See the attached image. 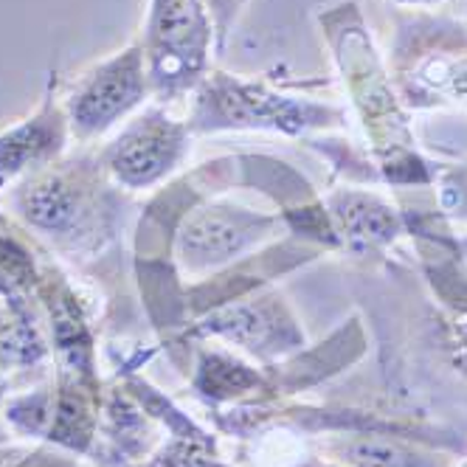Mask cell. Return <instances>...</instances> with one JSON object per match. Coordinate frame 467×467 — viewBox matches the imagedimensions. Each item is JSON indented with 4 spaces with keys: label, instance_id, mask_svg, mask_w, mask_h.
Masks as SVG:
<instances>
[{
    "label": "cell",
    "instance_id": "6da1fadb",
    "mask_svg": "<svg viewBox=\"0 0 467 467\" xmlns=\"http://www.w3.org/2000/svg\"><path fill=\"white\" fill-rule=\"evenodd\" d=\"M318 26L363 130L366 152L378 166L380 183L400 192L431 189L442 163H433L420 152L411 113L389 77L360 6L355 0L327 6L318 12Z\"/></svg>",
    "mask_w": 467,
    "mask_h": 467
},
{
    "label": "cell",
    "instance_id": "7a4b0ae2",
    "mask_svg": "<svg viewBox=\"0 0 467 467\" xmlns=\"http://www.w3.org/2000/svg\"><path fill=\"white\" fill-rule=\"evenodd\" d=\"M12 209L59 254L90 256L116 237L121 189L99 150H82L15 183Z\"/></svg>",
    "mask_w": 467,
    "mask_h": 467
},
{
    "label": "cell",
    "instance_id": "3957f363",
    "mask_svg": "<svg viewBox=\"0 0 467 467\" xmlns=\"http://www.w3.org/2000/svg\"><path fill=\"white\" fill-rule=\"evenodd\" d=\"M347 110L310 96L287 93L265 79L209 71L194 90L186 127L192 136L217 132H279L287 139H313L341 130Z\"/></svg>",
    "mask_w": 467,
    "mask_h": 467
},
{
    "label": "cell",
    "instance_id": "277c9868",
    "mask_svg": "<svg viewBox=\"0 0 467 467\" xmlns=\"http://www.w3.org/2000/svg\"><path fill=\"white\" fill-rule=\"evenodd\" d=\"M386 68L409 113L467 108V23L414 9L397 15Z\"/></svg>",
    "mask_w": 467,
    "mask_h": 467
},
{
    "label": "cell",
    "instance_id": "5b68a950",
    "mask_svg": "<svg viewBox=\"0 0 467 467\" xmlns=\"http://www.w3.org/2000/svg\"><path fill=\"white\" fill-rule=\"evenodd\" d=\"M141 46L155 102L192 96L212 71L214 51V28L203 0H150Z\"/></svg>",
    "mask_w": 467,
    "mask_h": 467
},
{
    "label": "cell",
    "instance_id": "8992f818",
    "mask_svg": "<svg viewBox=\"0 0 467 467\" xmlns=\"http://www.w3.org/2000/svg\"><path fill=\"white\" fill-rule=\"evenodd\" d=\"M186 336L220 338L240 347L259 363H274L305 349V332L279 290L251 287L200 310V318L186 327Z\"/></svg>",
    "mask_w": 467,
    "mask_h": 467
},
{
    "label": "cell",
    "instance_id": "52a82bcc",
    "mask_svg": "<svg viewBox=\"0 0 467 467\" xmlns=\"http://www.w3.org/2000/svg\"><path fill=\"white\" fill-rule=\"evenodd\" d=\"M102 383L99 378H82L59 372L57 383L40 386L28 394L12 397L6 420L26 437L46 440L48 445L68 451L74 456L93 453L102 420Z\"/></svg>",
    "mask_w": 467,
    "mask_h": 467
},
{
    "label": "cell",
    "instance_id": "ba28073f",
    "mask_svg": "<svg viewBox=\"0 0 467 467\" xmlns=\"http://www.w3.org/2000/svg\"><path fill=\"white\" fill-rule=\"evenodd\" d=\"M152 96L147 59L141 40H132L124 51L102 59L85 71L77 85L65 93L62 105L68 113L71 136L79 144H90L108 136L121 121L136 116Z\"/></svg>",
    "mask_w": 467,
    "mask_h": 467
},
{
    "label": "cell",
    "instance_id": "9c48e42d",
    "mask_svg": "<svg viewBox=\"0 0 467 467\" xmlns=\"http://www.w3.org/2000/svg\"><path fill=\"white\" fill-rule=\"evenodd\" d=\"M276 214L245 209L234 200H197L175 228V259L192 276H203L271 240Z\"/></svg>",
    "mask_w": 467,
    "mask_h": 467
},
{
    "label": "cell",
    "instance_id": "30bf717a",
    "mask_svg": "<svg viewBox=\"0 0 467 467\" xmlns=\"http://www.w3.org/2000/svg\"><path fill=\"white\" fill-rule=\"evenodd\" d=\"M192 139L186 121L170 116L163 105H150L130 116L99 155L119 189L141 192L181 170L192 150Z\"/></svg>",
    "mask_w": 467,
    "mask_h": 467
},
{
    "label": "cell",
    "instance_id": "8fae6325",
    "mask_svg": "<svg viewBox=\"0 0 467 467\" xmlns=\"http://www.w3.org/2000/svg\"><path fill=\"white\" fill-rule=\"evenodd\" d=\"M57 85L59 79L51 71L37 110L0 132V189L15 186L68 155L74 136Z\"/></svg>",
    "mask_w": 467,
    "mask_h": 467
},
{
    "label": "cell",
    "instance_id": "7c38bea8",
    "mask_svg": "<svg viewBox=\"0 0 467 467\" xmlns=\"http://www.w3.org/2000/svg\"><path fill=\"white\" fill-rule=\"evenodd\" d=\"M324 209L336 234L338 251L349 256H386V251L409 234L406 214L389 197L363 186H341L324 197Z\"/></svg>",
    "mask_w": 467,
    "mask_h": 467
},
{
    "label": "cell",
    "instance_id": "4fadbf2b",
    "mask_svg": "<svg viewBox=\"0 0 467 467\" xmlns=\"http://www.w3.org/2000/svg\"><path fill=\"white\" fill-rule=\"evenodd\" d=\"M318 456L344 467H453V451L394 431H338L316 442Z\"/></svg>",
    "mask_w": 467,
    "mask_h": 467
},
{
    "label": "cell",
    "instance_id": "5bb4252c",
    "mask_svg": "<svg viewBox=\"0 0 467 467\" xmlns=\"http://www.w3.org/2000/svg\"><path fill=\"white\" fill-rule=\"evenodd\" d=\"M192 386L203 403L220 406H243V403H268L274 397L271 375L243 363L223 349H200Z\"/></svg>",
    "mask_w": 467,
    "mask_h": 467
},
{
    "label": "cell",
    "instance_id": "9a60e30c",
    "mask_svg": "<svg viewBox=\"0 0 467 467\" xmlns=\"http://www.w3.org/2000/svg\"><path fill=\"white\" fill-rule=\"evenodd\" d=\"M99 437H105L116 464H130V462H141L152 453L158 442V431H155V420L127 391V386H116L102 400Z\"/></svg>",
    "mask_w": 467,
    "mask_h": 467
},
{
    "label": "cell",
    "instance_id": "2e32d148",
    "mask_svg": "<svg viewBox=\"0 0 467 467\" xmlns=\"http://www.w3.org/2000/svg\"><path fill=\"white\" fill-rule=\"evenodd\" d=\"M51 344L37 302H0V375L31 369L48 358Z\"/></svg>",
    "mask_w": 467,
    "mask_h": 467
},
{
    "label": "cell",
    "instance_id": "e0dca14e",
    "mask_svg": "<svg viewBox=\"0 0 467 467\" xmlns=\"http://www.w3.org/2000/svg\"><path fill=\"white\" fill-rule=\"evenodd\" d=\"M43 274L23 234L0 214V302H35Z\"/></svg>",
    "mask_w": 467,
    "mask_h": 467
},
{
    "label": "cell",
    "instance_id": "ac0fdd59",
    "mask_svg": "<svg viewBox=\"0 0 467 467\" xmlns=\"http://www.w3.org/2000/svg\"><path fill=\"white\" fill-rule=\"evenodd\" d=\"M437 192V209L448 223L467 225V161L442 163L437 181L431 186Z\"/></svg>",
    "mask_w": 467,
    "mask_h": 467
},
{
    "label": "cell",
    "instance_id": "d6986e66",
    "mask_svg": "<svg viewBox=\"0 0 467 467\" xmlns=\"http://www.w3.org/2000/svg\"><path fill=\"white\" fill-rule=\"evenodd\" d=\"M203 6L212 17V28H214V54H220V51H225L231 31L237 26L243 9L248 6V0H203Z\"/></svg>",
    "mask_w": 467,
    "mask_h": 467
},
{
    "label": "cell",
    "instance_id": "ffe728a7",
    "mask_svg": "<svg viewBox=\"0 0 467 467\" xmlns=\"http://www.w3.org/2000/svg\"><path fill=\"white\" fill-rule=\"evenodd\" d=\"M442 347L451 366L467 380V313H451L442 318Z\"/></svg>",
    "mask_w": 467,
    "mask_h": 467
},
{
    "label": "cell",
    "instance_id": "44dd1931",
    "mask_svg": "<svg viewBox=\"0 0 467 467\" xmlns=\"http://www.w3.org/2000/svg\"><path fill=\"white\" fill-rule=\"evenodd\" d=\"M394 6H400V9H414V12H428V9H433V6H440L442 0H391Z\"/></svg>",
    "mask_w": 467,
    "mask_h": 467
},
{
    "label": "cell",
    "instance_id": "7402d4cb",
    "mask_svg": "<svg viewBox=\"0 0 467 467\" xmlns=\"http://www.w3.org/2000/svg\"><path fill=\"white\" fill-rule=\"evenodd\" d=\"M298 467H344V464L332 462V459H324V456H307Z\"/></svg>",
    "mask_w": 467,
    "mask_h": 467
},
{
    "label": "cell",
    "instance_id": "603a6c76",
    "mask_svg": "<svg viewBox=\"0 0 467 467\" xmlns=\"http://www.w3.org/2000/svg\"><path fill=\"white\" fill-rule=\"evenodd\" d=\"M6 391H9V380L0 375V409L6 406Z\"/></svg>",
    "mask_w": 467,
    "mask_h": 467
},
{
    "label": "cell",
    "instance_id": "cb8c5ba5",
    "mask_svg": "<svg viewBox=\"0 0 467 467\" xmlns=\"http://www.w3.org/2000/svg\"><path fill=\"white\" fill-rule=\"evenodd\" d=\"M456 245H459V254H462V259L467 265V237H456Z\"/></svg>",
    "mask_w": 467,
    "mask_h": 467
},
{
    "label": "cell",
    "instance_id": "d4e9b609",
    "mask_svg": "<svg viewBox=\"0 0 467 467\" xmlns=\"http://www.w3.org/2000/svg\"><path fill=\"white\" fill-rule=\"evenodd\" d=\"M6 442H9V428L0 425V448H6Z\"/></svg>",
    "mask_w": 467,
    "mask_h": 467
},
{
    "label": "cell",
    "instance_id": "484cf974",
    "mask_svg": "<svg viewBox=\"0 0 467 467\" xmlns=\"http://www.w3.org/2000/svg\"><path fill=\"white\" fill-rule=\"evenodd\" d=\"M453 467H467V453H464L462 459H456V462H453Z\"/></svg>",
    "mask_w": 467,
    "mask_h": 467
}]
</instances>
